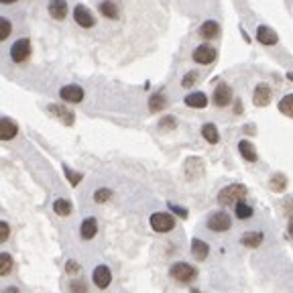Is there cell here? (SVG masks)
Segmentation results:
<instances>
[{
	"instance_id": "cell-12",
	"label": "cell",
	"mask_w": 293,
	"mask_h": 293,
	"mask_svg": "<svg viewBox=\"0 0 293 293\" xmlns=\"http://www.w3.org/2000/svg\"><path fill=\"white\" fill-rule=\"evenodd\" d=\"M16 135H18V127L10 118H2V123H0V139L2 141H12Z\"/></svg>"
},
{
	"instance_id": "cell-35",
	"label": "cell",
	"mask_w": 293,
	"mask_h": 293,
	"mask_svg": "<svg viewBox=\"0 0 293 293\" xmlns=\"http://www.w3.org/2000/svg\"><path fill=\"white\" fill-rule=\"evenodd\" d=\"M175 125H177V123H175V116H165V118L159 123L161 129H175Z\"/></svg>"
},
{
	"instance_id": "cell-40",
	"label": "cell",
	"mask_w": 293,
	"mask_h": 293,
	"mask_svg": "<svg viewBox=\"0 0 293 293\" xmlns=\"http://www.w3.org/2000/svg\"><path fill=\"white\" fill-rule=\"evenodd\" d=\"M289 238H293V216L291 220H289Z\"/></svg>"
},
{
	"instance_id": "cell-42",
	"label": "cell",
	"mask_w": 293,
	"mask_h": 293,
	"mask_svg": "<svg viewBox=\"0 0 293 293\" xmlns=\"http://www.w3.org/2000/svg\"><path fill=\"white\" fill-rule=\"evenodd\" d=\"M287 78H289V80L293 82V74H287Z\"/></svg>"
},
{
	"instance_id": "cell-9",
	"label": "cell",
	"mask_w": 293,
	"mask_h": 293,
	"mask_svg": "<svg viewBox=\"0 0 293 293\" xmlns=\"http://www.w3.org/2000/svg\"><path fill=\"white\" fill-rule=\"evenodd\" d=\"M216 59V49H212L210 45H200L196 51H193V61L200 63V65H208Z\"/></svg>"
},
{
	"instance_id": "cell-14",
	"label": "cell",
	"mask_w": 293,
	"mask_h": 293,
	"mask_svg": "<svg viewBox=\"0 0 293 293\" xmlns=\"http://www.w3.org/2000/svg\"><path fill=\"white\" fill-rule=\"evenodd\" d=\"M257 39H259V43H263V45H275V43L279 41L277 33H275L273 29H269V27H263V25L257 29Z\"/></svg>"
},
{
	"instance_id": "cell-39",
	"label": "cell",
	"mask_w": 293,
	"mask_h": 293,
	"mask_svg": "<svg viewBox=\"0 0 293 293\" xmlns=\"http://www.w3.org/2000/svg\"><path fill=\"white\" fill-rule=\"evenodd\" d=\"M2 293H20V291H18L16 287H6V289H4Z\"/></svg>"
},
{
	"instance_id": "cell-24",
	"label": "cell",
	"mask_w": 293,
	"mask_h": 293,
	"mask_svg": "<svg viewBox=\"0 0 293 293\" xmlns=\"http://www.w3.org/2000/svg\"><path fill=\"white\" fill-rule=\"evenodd\" d=\"M279 112H283L285 116L293 118V94H287L279 100Z\"/></svg>"
},
{
	"instance_id": "cell-32",
	"label": "cell",
	"mask_w": 293,
	"mask_h": 293,
	"mask_svg": "<svg viewBox=\"0 0 293 293\" xmlns=\"http://www.w3.org/2000/svg\"><path fill=\"white\" fill-rule=\"evenodd\" d=\"M69 291L71 293H88V285L82 279H74L69 281Z\"/></svg>"
},
{
	"instance_id": "cell-30",
	"label": "cell",
	"mask_w": 293,
	"mask_h": 293,
	"mask_svg": "<svg viewBox=\"0 0 293 293\" xmlns=\"http://www.w3.org/2000/svg\"><path fill=\"white\" fill-rule=\"evenodd\" d=\"M63 173H65V177L69 179V183H71V185H78V183L84 179V175H82V173H76V171H71L67 165L63 167Z\"/></svg>"
},
{
	"instance_id": "cell-10",
	"label": "cell",
	"mask_w": 293,
	"mask_h": 293,
	"mask_svg": "<svg viewBox=\"0 0 293 293\" xmlns=\"http://www.w3.org/2000/svg\"><path fill=\"white\" fill-rule=\"evenodd\" d=\"M74 18H76V22H78L80 27H84V29H90V27H94V25H96V20H94L92 12H90L84 4L76 6V10H74Z\"/></svg>"
},
{
	"instance_id": "cell-22",
	"label": "cell",
	"mask_w": 293,
	"mask_h": 293,
	"mask_svg": "<svg viewBox=\"0 0 293 293\" xmlns=\"http://www.w3.org/2000/svg\"><path fill=\"white\" fill-rule=\"evenodd\" d=\"M202 135H204V139L210 143V145H216L218 141H220V135H218V129L214 127V125H204L202 127Z\"/></svg>"
},
{
	"instance_id": "cell-4",
	"label": "cell",
	"mask_w": 293,
	"mask_h": 293,
	"mask_svg": "<svg viewBox=\"0 0 293 293\" xmlns=\"http://www.w3.org/2000/svg\"><path fill=\"white\" fill-rule=\"evenodd\" d=\"M29 55H31V41L29 39H18V41L12 43V47H10V59L14 63L27 61Z\"/></svg>"
},
{
	"instance_id": "cell-15",
	"label": "cell",
	"mask_w": 293,
	"mask_h": 293,
	"mask_svg": "<svg viewBox=\"0 0 293 293\" xmlns=\"http://www.w3.org/2000/svg\"><path fill=\"white\" fill-rule=\"evenodd\" d=\"M96 232H98V222H96V218H86V220L82 222V226H80V236H82L84 240H90V238L96 236Z\"/></svg>"
},
{
	"instance_id": "cell-2",
	"label": "cell",
	"mask_w": 293,
	"mask_h": 293,
	"mask_svg": "<svg viewBox=\"0 0 293 293\" xmlns=\"http://www.w3.org/2000/svg\"><path fill=\"white\" fill-rule=\"evenodd\" d=\"M151 228L159 234H165V232H171L175 228V218L167 212H155L151 216Z\"/></svg>"
},
{
	"instance_id": "cell-18",
	"label": "cell",
	"mask_w": 293,
	"mask_h": 293,
	"mask_svg": "<svg viewBox=\"0 0 293 293\" xmlns=\"http://www.w3.org/2000/svg\"><path fill=\"white\" fill-rule=\"evenodd\" d=\"M49 112H51V114H55L63 125H74V112H71V110H67L65 106H57V104H53V106H49Z\"/></svg>"
},
{
	"instance_id": "cell-16",
	"label": "cell",
	"mask_w": 293,
	"mask_h": 293,
	"mask_svg": "<svg viewBox=\"0 0 293 293\" xmlns=\"http://www.w3.org/2000/svg\"><path fill=\"white\" fill-rule=\"evenodd\" d=\"M218 33H220V27H218L216 20H206V22L200 27V37L206 39V41H208V39H216Z\"/></svg>"
},
{
	"instance_id": "cell-28",
	"label": "cell",
	"mask_w": 293,
	"mask_h": 293,
	"mask_svg": "<svg viewBox=\"0 0 293 293\" xmlns=\"http://www.w3.org/2000/svg\"><path fill=\"white\" fill-rule=\"evenodd\" d=\"M236 216L240 218V220H249L251 216H253V208L247 204V202H236Z\"/></svg>"
},
{
	"instance_id": "cell-25",
	"label": "cell",
	"mask_w": 293,
	"mask_h": 293,
	"mask_svg": "<svg viewBox=\"0 0 293 293\" xmlns=\"http://www.w3.org/2000/svg\"><path fill=\"white\" fill-rule=\"evenodd\" d=\"M165 104H167L165 96H163V94H155V96L149 100V110H151V112H159V110L165 108Z\"/></svg>"
},
{
	"instance_id": "cell-1",
	"label": "cell",
	"mask_w": 293,
	"mask_h": 293,
	"mask_svg": "<svg viewBox=\"0 0 293 293\" xmlns=\"http://www.w3.org/2000/svg\"><path fill=\"white\" fill-rule=\"evenodd\" d=\"M245 196H247V187H245V185H240V183H230V185H226L224 189H220L218 202H220V206H230V204H234V202H240Z\"/></svg>"
},
{
	"instance_id": "cell-23",
	"label": "cell",
	"mask_w": 293,
	"mask_h": 293,
	"mask_svg": "<svg viewBox=\"0 0 293 293\" xmlns=\"http://www.w3.org/2000/svg\"><path fill=\"white\" fill-rule=\"evenodd\" d=\"M100 12H102L106 18H116V16H118V6H116V2H112V0H104V2H100Z\"/></svg>"
},
{
	"instance_id": "cell-8",
	"label": "cell",
	"mask_w": 293,
	"mask_h": 293,
	"mask_svg": "<svg viewBox=\"0 0 293 293\" xmlns=\"http://www.w3.org/2000/svg\"><path fill=\"white\" fill-rule=\"evenodd\" d=\"M92 279H94V285H96V287L106 289V287L112 283V273H110V269H108L106 265H100V267L94 269Z\"/></svg>"
},
{
	"instance_id": "cell-34",
	"label": "cell",
	"mask_w": 293,
	"mask_h": 293,
	"mask_svg": "<svg viewBox=\"0 0 293 293\" xmlns=\"http://www.w3.org/2000/svg\"><path fill=\"white\" fill-rule=\"evenodd\" d=\"M196 80H198V71H189V74L181 80V88H191Z\"/></svg>"
},
{
	"instance_id": "cell-3",
	"label": "cell",
	"mask_w": 293,
	"mask_h": 293,
	"mask_svg": "<svg viewBox=\"0 0 293 293\" xmlns=\"http://www.w3.org/2000/svg\"><path fill=\"white\" fill-rule=\"evenodd\" d=\"M169 275H171L173 281H177V283H189V281H193V279L198 277V271H196L191 265H187V263H175V265L169 269Z\"/></svg>"
},
{
	"instance_id": "cell-20",
	"label": "cell",
	"mask_w": 293,
	"mask_h": 293,
	"mask_svg": "<svg viewBox=\"0 0 293 293\" xmlns=\"http://www.w3.org/2000/svg\"><path fill=\"white\" fill-rule=\"evenodd\" d=\"M263 232H247V234H242V238H240V242L245 245V247H249V249H257L259 245H263Z\"/></svg>"
},
{
	"instance_id": "cell-36",
	"label": "cell",
	"mask_w": 293,
	"mask_h": 293,
	"mask_svg": "<svg viewBox=\"0 0 293 293\" xmlns=\"http://www.w3.org/2000/svg\"><path fill=\"white\" fill-rule=\"evenodd\" d=\"M8 234H10V226H8L6 222H2V224H0V240H2V242L8 240Z\"/></svg>"
},
{
	"instance_id": "cell-26",
	"label": "cell",
	"mask_w": 293,
	"mask_h": 293,
	"mask_svg": "<svg viewBox=\"0 0 293 293\" xmlns=\"http://www.w3.org/2000/svg\"><path fill=\"white\" fill-rule=\"evenodd\" d=\"M285 187H287V177L283 173H275L271 177V189L273 191H283Z\"/></svg>"
},
{
	"instance_id": "cell-19",
	"label": "cell",
	"mask_w": 293,
	"mask_h": 293,
	"mask_svg": "<svg viewBox=\"0 0 293 293\" xmlns=\"http://www.w3.org/2000/svg\"><path fill=\"white\" fill-rule=\"evenodd\" d=\"M208 253H210V247L204 240H200V238L191 240V255H193L196 261H204L208 257Z\"/></svg>"
},
{
	"instance_id": "cell-7",
	"label": "cell",
	"mask_w": 293,
	"mask_h": 293,
	"mask_svg": "<svg viewBox=\"0 0 293 293\" xmlns=\"http://www.w3.org/2000/svg\"><path fill=\"white\" fill-rule=\"evenodd\" d=\"M212 98H214V104H216L218 108L228 106V104L232 102V90H230V86H228V84H218Z\"/></svg>"
},
{
	"instance_id": "cell-17",
	"label": "cell",
	"mask_w": 293,
	"mask_h": 293,
	"mask_svg": "<svg viewBox=\"0 0 293 293\" xmlns=\"http://www.w3.org/2000/svg\"><path fill=\"white\" fill-rule=\"evenodd\" d=\"M185 106H189V108H206L208 106V98H206L204 92L187 94L185 96Z\"/></svg>"
},
{
	"instance_id": "cell-38",
	"label": "cell",
	"mask_w": 293,
	"mask_h": 293,
	"mask_svg": "<svg viewBox=\"0 0 293 293\" xmlns=\"http://www.w3.org/2000/svg\"><path fill=\"white\" fill-rule=\"evenodd\" d=\"M65 269H67V273H71V275H74V273H78V269H80V267H78V263H74V261H69Z\"/></svg>"
},
{
	"instance_id": "cell-37",
	"label": "cell",
	"mask_w": 293,
	"mask_h": 293,
	"mask_svg": "<svg viewBox=\"0 0 293 293\" xmlns=\"http://www.w3.org/2000/svg\"><path fill=\"white\" fill-rule=\"evenodd\" d=\"M169 208H171V210H173L175 214H179L181 218H185V216H187V210H183V208H179V206H173V204H171Z\"/></svg>"
},
{
	"instance_id": "cell-13",
	"label": "cell",
	"mask_w": 293,
	"mask_h": 293,
	"mask_svg": "<svg viewBox=\"0 0 293 293\" xmlns=\"http://www.w3.org/2000/svg\"><path fill=\"white\" fill-rule=\"evenodd\" d=\"M67 2L65 0H51L49 2V14L55 18V20H63L67 16Z\"/></svg>"
},
{
	"instance_id": "cell-41",
	"label": "cell",
	"mask_w": 293,
	"mask_h": 293,
	"mask_svg": "<svg viewBox=\"0 0 293 293\" xmlns=\"http://www.w3.org/2000/svg\"><path fill=\"white\" fill-rule=\"evenodd\" d=\"M12 2H16V0H2V4H12Z\"/></svg>"
},
{
	"instance_id": "cell-21",
	"label": "cell",
	"mask_w": 293,
	"mask_h": 293,
	"mask_svg": "<svg viewBox=\"0 0 293 293\" xmlns=\"http://www.w3.org/2000/svg\"><path fill=\"white\" fill-rule=\"evenodd\" d=\"M238 151H240V155H242L247 161H251V163H255V161L259 159L255 146H253V143H249V141H240V143H238Z\"/></svg>"
},
{
	"instance_id": "cell-31",
	"label": "cell",
	"mask_w": 293,
	"mask_h": 293,
	"mask_svg": "<svg viewBox=\"0 0 293 293\" xmlns=\"http://www.w3.org/2000/svg\"><path fill=\"white\" fill-rule=\"evenodd\" d=\"M10 31H12V25H10V20H8V18H0V41L8 39Z\"/></svg>"
},
{
	"instance_id": "cell-27",
	"label": "cell",
	"mask_w": 293,
	"mask_h": 293,
	"mask_svg": "<svg viewBox=\"0 0 293 293\" xmlns=\"http://www.w3.org/2000/svg\"><path fill=\"white\" fill-rule=\"evenodd\" d=\"M53 210H55L57 216H69L71 214V204L67 200H55Z\"/></svg>"
},
{
	"instance_id": "cell-5",
	"label": "cell",
	"mask_w": 293,
	"mask_h": 293,
	"mask_svg": "<svg viewBox=\"0 0 293 293\" xmlns=\"http://www.w3.org/2000/svg\"><path fill=\"white\" fill-rule=\"evenodd\" d=\"M230 226H232V220H230V216L226 212H214L208 218V228L212 232H226Z\"/></svg>"
},
{
	"instance_id": "cell-33",
	"label": "cell",
	"mask_w": 293,
	"mask_h": 293,
	"mask_svg": "<svg viewBox=\"0 0 293 293\" xmlns=\"http://www.w3.org/2000/svg\"><path fill=\"white\" fill-rule=\"evenodd\" d=\"M110 196H112V191H110V189H106V187L96 189V193H94V202H96V204H102V202L110 200Z\"/></svg>"
},
{
	"instance_id": "cell-6",
	"label": "cell",
	"mask_w": 293,
	"mask_h": 293,
	"mask_svg": "<svg viewBox=\"0 0 293 293\" xmlns=\"http://www.w3.org/2000/svg\"><path fill=\"white\" fill-rule=\"evenodd\" d=\"M59 98L63 102H67V104H78V102L84 100V90L80 86H76V84H69V86H63L59 90Z\"/></svg>"
},
{
	"instance_id": "cell-29",
	"label": "cell",
	"mask_w": 293,
	"mask_h": 293,
	"mask_svg": "<svg viewBox=\"0 0 293 293\" xmlns=\"http://www.w3.org/2000/svg\"><path fill=\"white\" fill-rule=\"evenodd\" d=\"M10 269H12V257H10L8 253H2V257H0V273H2V275H8Z\"/></svg>"
},
{
	"instance_id": "cell-11",
	"label": "cell",
	"mask_w": 293,
	"mask_h": 293,
	"mask_svg": "<svg viewBox=\"0 0 293 293\" xmlns=\"http://www.w3.org/2000/svg\"><path fill=\"white\" fill-rule=\"evenodd\" d=\"M253 102L257 106H267L271 102V88L265 86V84H259L255 88V94H253Z\"/></svg>"
}]
</instances>
